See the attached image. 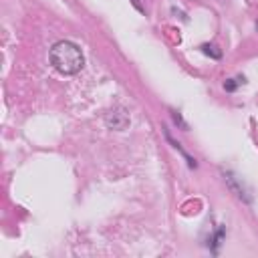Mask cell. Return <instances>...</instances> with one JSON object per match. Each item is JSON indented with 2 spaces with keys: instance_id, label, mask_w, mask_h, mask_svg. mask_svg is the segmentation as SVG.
<instances>
[{
  "instance_id": "obj_1",
  "label": "cell",
  "mask_w": 258,
  "mask_h": 258,
  "mask_svg": "<svg viewBox=\"0 0 258 258\" xmlns=\"http://www.w3.org/2000/svg\"><path fill=\"white\" fill-rule=\"evenodd\" d=\"M49 59H51V64L61 75H77L85 64V57L81 49L71 40H59L51 49Z\"/></svg>"
},
{
  "instance_id": "obj_2",
  "label": "cell",
  "mask_w": 258,
  "mask_h": 258,
  "mask_svg": "<svg viewBox=\"0 0 258 258\" xmlns=\"http://www.w3.org/2000/svg\"><path fill=\"white\" fill-rule=\"evenodd\" d=\"M105 125L121 131V129H125L129 125V115L123 109H113V111H109L105 115Z\"/></svg>"
},
{
  "instance_id": "obj_3",
  "label": "cell",
  "mask_w": 258,
  "mask_h": 258,
  "mask_svg": "<svg viewBox=\"0 0 258 258\" xmlns=\"http://www.w3.org/2000/svg\"><path fill=\"white\" fill-rule=\"evenodd\" d=\"M202 53L212 57V59H220L222 57V51L216 47V45H202Z\"/></svg>"
},
{
  "instance_id": "obj_4",
  "label": "cell",
  "mask_w": 258,
  "mask_h": 258,
  "mask_svg": "<svg viewBox=\"0 0 258 258\" xmlns=\"http://www.w3.org/2000/svg\"><path fill=\"white\" fill-rule=\"evenodd\" d=\"M222 238H224V228H218V232L212 236V240H210V246H212V252H216L218 246L222 244Z\"/></svg>"
},
{
  "instance_id": "obj_5",
  "label": "cell",
  "mask_w": 258,
  "mask_h": 258,
  "mask_svg": "<svg viewBox=\"0 0 258 258\" xmlns=\"http://www.w3.org/2000/svg\"><path fill=\"white\" fill-rule=\"evenodd\" d=\"M240 83H244V77H238V79H228V81L224 83V89L232 93V91H236V87H238Z\"/></svg>"
},
{
  "instance_id": "obj_6",
  "label": "cell",
  "mask_w": 258,
  "mask_h": 258,
  "mask_svg": "<svg viewBox=\"0 0 258 258\" xmlns=\"http://www.w3.org/2000/svg\"><path fill=\"white\" fill-rule=\"evenodd\" d=\"M171 117H174V121H176L178 125H182L184 129H188V125L184 123V119H182V115H180V113H176V111H171Z\"/></svg>"
}]
</instances>
